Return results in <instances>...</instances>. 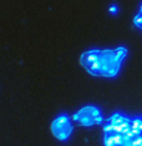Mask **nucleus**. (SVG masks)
<instances>
[{
	"instance_id": "nucleus-1",
	"label": "nucleus",
	"mask_w": 142,
	"mask_h": 146,
	"mask_svg": "<svg viewBox=\"0 0 142 146\" xmlns=\"http://www.w3.org/2000/svg\"><path fill=\"white\" fill-rule=\"evenodd\" d=\"M126 56L127 49L122 46L117 49H104L97 60L87 69V72L94 76L115 78L120 72L122 61Z\"/></svg>"
},
{
	"instance_id": "nucleus-2",
	"label": "nucleus",
	"mask_w": 142,
	"mask_h": 146,
	"mask_svg": "<svg viewBox=\"0 0 142 146\" xmlns=\"http://www.w3.org/2000/svg\"><path fill=\"white\" fill-rule=\"evenodd\" d=\"M72 119H74V121H76L79 125L86 126V127L98 125L104 121L101 110L97 106H94V105H87V106L81 108L76 114L72 116Z\"/></svg>"
},
{
	"instance_id": "nucleus-3",
	"label": "nucleus",
	"mask_w": 142,
	"mask_h": 146,
	"mask_svg": "<svg viewBox=\"0 0 142 146\" xmlns=\"http://www.w3.org/2000/svg\"><path fill=\"white\" fill-rule=\"evenodd\" d=\"M72 124L71 119L67 114H60L51 122V132L57 140L66 141L70 139L72 134Z\"/></svg>"
},
{
	"instance_id": "nucleus-4",
	"label": "nucleus",
	"mask_w": 142,
	"mask_h": 146,
	"mask_svg": "<svg viewBox=\"0 0 142 146\" xmlns=\"http://www.w3.org/2000/svg\"><path fill=\"white\" fill-rule=\"evenodd\" d=\"M131 129V119L122 115L121 112H116L107 120L104 126L105 134H127Z\"/></svg>"
},
{
	"instance_id": "nucleus-5",
	"label": "nucleus",
	"mask_w": 142,
	"mask_h": 146,
	"mask_svg": "<svg viewBox=\"0 0 142 146\" xmlns=\"http://www.w3.org/2000/svg\"><path fill=\"white\" fill-rule=\"evenodd\" d=\"M100 52H101L100 49H92V50H89L86 52H84V54L81 55V59H80L81 65L87 70V69L98 59Z\"/></svg>"
},
{
	"instance_id": "nucleus-6",
	"label": "nucleus",
	"mask_w": 142,
	"mask_h": 146,
	"mask_svg": "<svg viewBox=\"0 0 142 146\" xmlns=\"http://www.w3.org/2000/svg\"><path fill=\"white\" fill-rule=\"evenodd\" d=\"M131 127L142 134V116H136V117L131 119Z\"/></svg>"
},
{
	"instance_id": "nucleus-7",
	"label": "nucleus",
	"mask_w": 142,
	"mask_h": 146,
	"mask_svg": "<svg viewBox=\"0 0 142 146\" xmlns=\"http://www.w3.org/2000/svg\"><path fill=\"white\" fill-rule=\"evenodd\" d=\"M104 145L105 146H117L116 142H115V140H114V136H112V134H105Z\"/></svg>"
},
{
	"instance_id": "nucleus-8",
	"label": "nucleus",
	"mask_w": 142,
	"mask_h": 146,
	"mask_svg": "<svg viewBox=\"0 0 142 146\" xmlns=\"http://www.w3.org/2000/svg\"><path fill=\"white\" fill-rule=\"evenodd\" d=\"M122 146H135L133 145V142H132V140H131V139H126V141H125L124 142V144H122Z\"/></svg>"
},
{
	"instance_id": "nucleus-9",
	"label": "nucleus",
	"mask_w": 142,
	"mask_h": 146,
	"mask_svg": "<svg viewBox=\"0 0 142 146\" xmlns=\"http://www.w3.org/2000/svg\"><path fill=\"white\" fill-rule=\"evenodd\" d=\"M110 13H112V14H116V13H117V6L116 5H112L110 8Z\"/></svg>"
},
{
	"instance_id": "nucleus-10",
	"label": "nucleus",
	"mask_w": 142,
	"mask_h": 146,
	"mask_svg": "<svg viewBox=\"0 0 142 146\" xmlns=\"http://www.w3.org/2000/svg\"><path fill=\"white\" fill-rule=\"evenodd\" d=\"M140 14H142V4H141V6H140Z\"/></svg>"
}]
</instances>
